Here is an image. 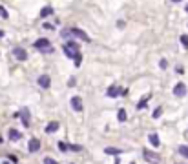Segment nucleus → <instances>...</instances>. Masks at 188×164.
<instances>
[{"label":"nucleus","mask_w":188,"mask_h":164,"mask_svg":"<svg viewBox=\"0 0 188 164\" xmlns=\"http://www.w3.org/2000/svg\"><path fill=\"white\" fill-rule=\"evenodd\" d=\"M27 150H29V153H35V151H38V150H40V140L33 137V139L29 140V144H27Z\"/></svg>","instance_id":"obj_10"},{"label":"nucleus","mask_w":188,"mask_h":164,"mask_svg":"<svg viewBox=\"0 0 188 164\" xmlns=\"http://www.w3.org/2000/svg\"><path fill=\"white\" fill-rule=\"evenodd\" d=\"M44 164H59V162H57V160H53L51 157H46V159H44Z\"/></svg>","instance_id":"obj_21"},{"label":"nucleus","mask_w":188,"mask_h":164,"mask_svg":"<svg viewBox=\"0 0 188 164\" xmlns=\"http://www.w3.org/2000/svg\"><path fill=\"white\" fill-rule=\"evenodd\" d=\"M42 27H44V29H53V26H51V24H48V22H46V24H44Z\"/></svg>","instance_id":"obj_25"},{"label":"nucleus","mask_w":188,"mask_h":164,"mask_svg":"<svg viewBox=\"0 0 188 164\" xmlns=\"http://www.w3.org/2000/svg\"><path fill=\"white\" fill-rule=\"evenodd\" d=\"M186 86H184V82H177L175 86H174V95L175 97H184L186 95Z\"/></svg>","instance_id":"obj_3"},{"label":"nucleus","mask_w":188,"mask_h":164,"mask_svg":"<svg viewBox=\"0 0 188 164\" xmlns=\"http://www.w3.org/2000/svg\"><path fill=\"white\" fill-rule=\"evenodd\" d=\"M64 53H66V57L68 59H73L75 60V66H80V60H82V57H80V53H79V46H77V42H66L64 44Z\"/></svg>","instance_id":"obj_1"},{"label":"nucleus","mask_w":188,"mask_h":164,"mask_svg":"<svg viewBox=\"0 0 188 164\" xmlns=\"http://www.w3.org/2000/svg\"><path fill=\"white\" fill-rule=\"evenodd\" d=\"M179 155H181V157H184V159H188V146H186V144L179 146Z\"/></svg>","instance_id":"obj_16"},{"label":"nucleus","mask_w":188,"mask_h":164,"mask_svg":"<svg viewBox=\"0 0 188 164\" xmlns=\"http://www.w3.org/2000/svg\"><path fill=\"white\" fill-rule=\"evenodd\" d=\"M172 2H181V0H172Z\"/></svg>","instance_id":"obj_29"},{"label":"nucleus","mask_w":188,"mask_h":164,"mask_svg":"<svg viewBox=\"0 0 188 164\" xmlns=\"http://www.w3.org/2000/svg\"><path fill=\"white\" fill-rule=\"evenodd\" d=\"M4 37V31H0V38H2Z\"/></svg>","instance_id":"obj_28"},{"label":"nucleus","mask_w":188,"mask_h":164,"mask_svg":"<svg viewBox=\"0 0 188 164\" xmlns=\"http://www.w3.org/2000/svg\"><path fill=\"white\" fill-rule=\"evenodd\" d=\"M148 98H150V97H148V95H146V97L142 98V100H141V102L137 104V109H142V108H146V102H148Z\"/></svg>","instance_id":"obj_19"},{"label":"nucleus","mask_w":188,"mask_h":164,"mask_svg":"<svg viewBox=\"0 0 188 164\" xmlns=\"http://www.w3.org/2000/svg\"><path fill=\"white\" fill-rule=\"evenodd\" d=\"M181 44H183V48H184V49L188 48V37H186V35H181Z\"/></svg>","instance_id":"obj_20"},{"label":"nucleus","mask_w":188,"mask_h":164,"mask_svg":"<svg viewBox=\"0 0 188 164\" xmlns=\"http://www.w3.org/2000/svg\"><path fill=\"white\" fill-rule=\"evenodd\" d=\"M0 17H2V18H7V11H6L2 6H0Z\"/></svg>","instance_id":"obj_23"},{"label":"nucleus","mask_w":188,"mask_h":164,"mask_svg":"<svg viewBox=\"0 0 188 164\" xmlns=\"http://www.w3.org/2000/svg\"><path fill=\"white\" fill-rule=\"evenodd\" d=\"M132 164H135V162H132Z\"/></svg>","instance_id":"obj_34"},{"label":"nucleus","mask_w":188,"mask_h":164,"mask_svg":"<svg viewBox=\"0 0 188 164\" xmlns=\"http://www.w3.org/2000/svg\"><path fill=\"white\" fill-rule=\"evenodd\" d=\"M33 46L37 48V49H40V51H46V53H51L53 51V48H51V42L48 40V38H38Z\"/></svg>","instance_id":"obj_2"},{"label":"nucleus","mask_w":188,"mask_h":164,"mask_svg":"<svg viewBox=\"0 0 188 164\" xmlns=\"http://www.w3.org/2000/svg\"><path fill=\"white\" fill-rule=\"evenodd\" d=\"M69 35H73V37H77V38H82L84 42H90V37L86 35L82 29H77V27H71L69 29Z\"/></svg>","instance_id":"obj_4"},{"label":"nucleus","mask_w":188,"mask_h":164,"mask_svg":"<svg viewBox=\"0 0 188 164\" xmlns=\"http://www.w3.org/2000/svg\"><path fill=\"white\" fill-rule=\"evenodd\" d=\"M59 150H60V151H68V144H64V142H59Z\"/></svg>","instance_id":"obj_22"},{"label":"nucleus","mask_w":188,"mask_h":164,"mask_svg":"<svg viewBox=\"0 0 188 164\" xmlns=\"http://www.w3.org/2000/svg\"><path fill=\"white\" fill-rule=\"evenodd\" d=\"M17 117H20V118H22V124H24L26 128H29L31 120H29V109H27V108H24V109H22V111H20Z\"/></svg>","instance_id":"obj_6"},{"label":"nucleus","mask_w":188,"mask_h":164,"mask_svg":"<svg viewBox=\"0 0 188 164\" xmlns=\"http://www.w3.org/2000/svg\"><path fill=\"white\" fill-rule=\"evenodd\" d=\"M161 111H163L161 108H157V109H155V111H153V118H159V117H161Z\"/></svg>","instance_id":"obj_24"},{"label":"nucleus","mask_w":188,"mask_h":164,"mask_svg":"<svg viewBox=\"0 0 188 164\" xmlns=\"http://www.w3.org/2000/svg\"><path fill=\"white\" fill-rule=\"evenodd\" d=\"M115 164H119V159H115Z\"/></svg>","instance_id":"obj_30"},{"label":"nucleus","mask_w":188,"mask_h":164,"mask_svg":"<svg viewBox=\"0 0 188 164\" xmlns=\"http://www.w3.org/2000/svg\"><path fill=\"white\" fill-rule=\"evenodd\" d=\"M9 159H11V162H18V159H17L15 155H9Z\"/></svg>","instance_id":"obj_27"},{"label":"nucleus","mask_w":188,"mask_h":164,"mask_svg":"<svg viewBox=\"0 0 188 164\" xmlns=\"http://www.w3.org/2000/svg\"><path fill=\"white\" fill-rule=\"evenodd\" d=\"M104 151H106L108 155H117V153H121L122 150H117V148H106V150H104Z\"/></svg>","instance_id":"obj_18"},{"label":"nucleus","mask_w":188,"mask_h":164,"mask_svg":"<svg viewBox=\"0 0 188 164\" xmlns=\"http://www.w3.org/2000/svg\"><path fill=\"white\" fill-rule=\"evenodd\" d=\"M117 118H119V122H124V120H126V111H124V109H119Z\"/></svg>","instance_id":"obj_17"},{"label":"nucleus","mask_w":188,"mask_h":164,"mask_svg":"<svg viewBox=\"0 0 188 164\" xmlns=\"http://www.w3.org/2000/svg\"><path fill=\"white\" fill-rule=\"evenodd\" d=\"M37 82H38V86H40V87H44V90H48V87L51 86V79H49V75H40Z\"/></svg>","instance_id":"obj_7"},{"label":"nucleus","mask_w":188,"mask_h":164,"mask_svg":"<svg viewBox=\"0 0 188 164\" xmlns=\"http://www.w3.org/2000/svg\"><path fill=\"white\" fill-rule=\"evenodd\" d=\"M184 9H186V13H188V6H186V7H184Z\"/></svg>","instance_id":"obj_31"},{"label":"nucleus","mask_w":188,"mask_h":164,"mask_svg":"<svg viewBox=\"0 0 188 164\" xmlns=\"http://www.w3.org/2000/svg\"><path fill=\"white\" fill-rule=\"evenodd\" d=\"M57 129H59V122H49L46 126V133H55Z\"/></svg>","instance_id":"obj_15"},{"label":"nucleus","mask_w":188,"mask_h":164,"mask_svg":"<svg viewBox=\"0 0 188 164\" xmlns=\"http://www.w3.org/2000/svg\"><path fill=\"white\" fill-rule=\"evenodd\" d=\"M71 108L75 109V111H82L84 109V106H82V100H80V97H71Z\"/></svg>","instance_id":"obj_9"},{"label":"nucleus","mask_w":188,"mask_h":164,"mask_svg":"<svg viewBox=\"0 0 188 164\" xmlns=\"http://www.w3.org/2000/svg\"><path fill=\"white\" fill-rule=\"evenodd\" d=\"M124 93H126V91L121 90L119 86H110V87H108V91H106L108 97H117V95H124Z\"/></svg>","instance_id":"obj_8"},{"label":"nucleus","mask_w":188,"mask_h":164,"mask_svg":"<svg viewBox=\"0 0 188 164\" xmlns=\"http://www.w3.org/2000/svg\"><path fill=\"white\" fill-rule=\"evenodd\" d=\"M7 137H9V140H20L22 133H20L18 129H15V128H9V131H7Z\"/></svg>","instance_id":"obj_12"},{"label":"nucleus","mask_w":188,"mask_h":164,"mask_svg":"<svg viewBox=\"0 0 188 164\" xmlns=\"http://www.w3.org/2000/svg\"><path fill=\"white\" fill-rule=\"evenodd\" d=\"M0 142H2V137H0Z\"/></svg>","instance_id":"obj_32"},{"label":"nucleus","mask_w":188,"mask_h":164,"mask_svg":"<svg viewBox=\"0 0 188 164\" xmlns=\"http://www.w3.org/2000/svg\"><path fill=\"white\" fill-rule=\"evenodd\" d=\"M159 66H161V68H163V69H164V68H166V60H164V59H163V60H161V62H159Z\"/></svg>","instance_id":"obj_26"},{"label":"nucleus","mask_w":188,"mask_h":164,"mask_svg":"<svg viewBox=\"0 0 188 164\" xmlns=\"http://www.w3.org/2000/svg\"><path fill=\"white\" fill-rule=\"evenodd\" d=\"M13 57H15L17 60H26V59H27V53H26V49H24V48L17 46V48L13 49Z\"/></svg>","instance_id":"obj_5"},{"label":"nucleus","mask_w":188,"mask_h":164,"mask_svg":"<svg viewBox=\"0 0 188 164\" xmlns=\"http://www.w3.org/2000/svg\"><path fill=\"white\" fill-rule=\"evenodd\" d=\"M142 155H144V159L148 160V162H155V164H159V160H161L157 155H155V153L148 151V150H144V151H142Z\"/></svg>","instance_id":"obj_11"},{"label":"nucleus","mask_w":188,"mask_h":164,"mask_svg":"<svg viewBox=\"0 0 188 164\" xmlns=\"http://www.w3.org/2000/svg\"><path fill=\"white\" fill-rule=\"evenodd\" d=\"M51 13H53V7H51V6H46V7L40 9V18H46V17H49Z\"/></svg>","instance_id":"obj_14"},{"label":"nucleus","mask_w":188,"mask_h":164,"mask_svg":"<svg viewBox=\"0 0 188 164\" xmlns=\"http://www.w3.org/2000/svg\"><path fill=\"white\" fill-rule=\"evenodd\" d=\"M4 164H9V162H4Z\"/></svg>","instance_id":"obj_33"},{"label":"nucleus","mask_w":188,"mask_h":164,"mask_svg":"<svg viewBox=\"0 0 188 164\" xmlns=\"http://www.w3.org/2000/svg\"><path fill=\"white\" fill-rule=\"evenodd\" d=\"M148 140H150V144H152L153 148H159V146H161V140H159V137L155 135V133H150V135H148Z\"/></svg>","instance_id":"obj_13"}]
</instances>
